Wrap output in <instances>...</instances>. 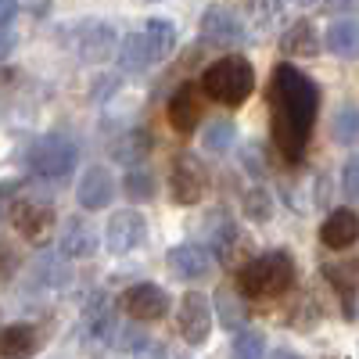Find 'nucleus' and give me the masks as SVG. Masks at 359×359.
Here are the masks:
<instances>
[{
	"label": "nucleus",
	"instance_id": "f257e3e1",
	"mask_svg": "<svg viewBox=\"0 0 359 359\" xmlns=\"http://www.w3.org/2000/svg\"><path fill=\"white\" fill-rule=\"evenodd\" d=\"M320 108V90L316 83L294 65H277L273 79H269V130H273V144L287 162H302L313 123Z\"/></svg>",
	"mask_w": 359,
	"mask_h": 359
},
{
	"label": "nucleus",
	"instance_id": "f03ea898",
	"mask_svg": "<svg viewBox=\"0 0 359 359\" xmlns=\"http://www.w3.org/2000/svg\"><path fill=\"white\" fill-rule=\"evenodd\" d=\"M294 280V259L291 252H262L252 255L241 269H237V287L245 298H273L287 291Z\"/></svg>",
	"mask_w": 359,
	"mask_h": 359
},
{
	"label": "nucleus",
	"instance_id": "7ed1b4c3",
	"mask_svg": "<svg viewBox=\"0 0 359 359\" xmlns=\"http://www.w3.org/2000/svg\"><path fill=\"white\" fill-rule=\"evenodd\" d=\"M201 90L216 104H226V108H237L252 97L255 90V72L245 57H219L216 65H208L205 76H201Z\"/></svg>",
	"mask_w": 359,
	"mask_h": 359
},
{
	"label": "nucleus",
	"instance_id": "20e7f679",
	"mask_svg": "<svg viewBox=\"0 0 359 359\" xmlns=\"http://www.w3.org/2000/svg\"><path fill=\"white\" fill-rule=\"evenodd\" d=\"M79 155H76V144L69 137H40L33 147H29V169L43 180H54V184H62V180L76 169Z\"/></svg>",
	"mask_w": 359,
	"mask_h": 359
},
{
	"label": "nucleus",
	"instance_id": "39448f33",
	"mask_svg": "<svg viewBox=\"0 0 359 359\" xmlns=\"http://www.w3.org/2000/svg\"><path fill=\"white\" fill-rule=\"evenodd\" d=\"M65 40L79 54V62H108V57L115 54V43H123V40L115 36V29L108 22H101V18H86V22L69 25V36Z\"/></svg>",
	"mask_w": 359,
	"mask_h": 359
},
{
	"label": "nucleus",
	"instance_id": "423d86ee",
	"mask_svg": "<svg viewBox=\"0 0 359 359\" xmlns=\"http://www.w3.org/2000/svg\"><path fill=\"white\" fill-rule=\"evenodd\" d=\"M201 40H208L212 47L230 50V47H245V43L252 40V33H248L245 18L237 15V11L216 4V8H208V11L201 15Z\"/></svg>",
	"mask_w": 359,
	"mask_h": 359
},
{
	"label": "nucleus",
	"instance_id": "0eeeda50",
	"mask_svg": "<svg viewBox=\"0 0 359 359\" xmlns=\"http://www.w3.org/2000/svg\"><path fill=\"white\" fill-rule=\"evenodd\" d=\"M147 241V219L137 212V208H118V212L108 216L104 226V245L111 255H130Z\"/></svg>",
	"mask_w": 359,
	"mask_h": 359
},
{
	"label": "nucleus",
	"instance_id": "6e6552de",
	"mask_svg": "<svg viewBox=\"0 0 359 359\" xmlns=\"http://www.w3.org/2000/svg\"><path fill=\"white\" fill-rule=\"evenodd\" d=\"M208 187V176H205V165L198 155L184 151L172 158V172H169V194L176 205H198L201 194Z\"/></svg>",
	"mask_w": 359,
	"mask_h": 359
},
{
	"label": "nucleus",
	"instance_id": "1a4fd4ad",
	"mask_svg": "<svg viewBox=\"0 0 359 359\" xmlns=\"http://www.w3.org/2000/svg\"><path fill=\"white\" fill-rule=\"evenodd\" d=\"M8 219L11 226L33 245H43L50 230H54V208L43 205V201H33V198H22V201H11L8 208Z\"/></svg>",
	"mask_w": 359,
	"mask_h": 359
},
{
	"label": "nucleus",
	"instance_id": "9d476101",
	"mask_svg": "<svg viewBox=\"0 0 359 359\" xmlns=\"http://www.w3.org/2000/svg\"><path fill=\"white\" fill-rule=\"evenodd\" d=\"M176 323H180L184 341H191V345L208 341V334H212V306H208V298L201 291H187L184 298H180Z\"/></svg>",
	"mask_w": 359,
	"mask_h": 359
},
{
	"label": "nucleus",
	"instance_id": "9b49d317",
	"mask_svg": "<svg viewBox=\"0 0 359 359\" xmlns=\"http://www.w3.org/2000/svg\"><path fill=\"white\" fill-rule=\"evenodd\" d=\"M201 83H184V86H176L172 90V97H169V104H165V111H169V126L176 130V133H194L198 126H201V90H198Z\"/></svg>",
	"mask_w": 359,
	"mask_h": 359
},
{
	"label": "nucleus",
	"instance_id": "f8f14e48",
	"mask_svg": "<svg viewBox=\"0 0 359 359\" xmlns=\"http://www.w3.org/2000/svg\"><path fill=\"white\" fill-rule=\"evenodd\" d=\"M165 262H169V273L180 280H205L212 273V252L205 245H176L169 248Z\"/></svg>",
	"mask_w": 359,
	"mask_h": 359
},
{
	"label": "nucleus",
	"instance_id": "ddd939ff",
	"mask_svg": "<svg viewBox=\"0 0 359 359\" xmlns=\"http://www.w3.org/2000/svg\"><path fill=\"white\" fill-rule=\"evenodd\" d=\"M123 306L133 320L140 323H151V320H162L169 313V294L158 287V284H133L123 298Z\"/></svg>",
	"mask_w": 359,
	"mask_h": 359
},
{
	"label": "nucleus",
	"instance_id": "4468645a",
	"mask_svg": "<svg viewBox=\"0 0 359 359\" xmlns=\"http://www.w3.org/2000/svg\"><path fill=\"white\" fill-rule=\"evenodd\" d=\"M320 241L331 252L352 248L359 241V216L352 212V208H334V212L323 219V226H320Z\"/></svg>",
	"mask_w": 359,
	"mask_h": 359
},
{
	"label": "nucleus",
	"instance_id": "2eb2a0df",
	"mask_svg": "<svg viewBox=\"0 0 359 359\" xmlns=\"http://www.w3.org/2000/svg\"><path fill=\"white\" fill-rule=\"evenodd\" d=\"M115 194V184H111V172L104 165H86V172L79 176L76 184V198L83 208H90V212H97V208H104Z\"/></svg>",
	"mask_w": 359,
	"mask_h": 359
},
{
	"label": "nucleus",
	"instance_id": "dca6fc26",
	"mask_svg": "<svg viewBox=\"0 0 359 359\" xmlns=\"http://www.w3.org/2000/svg\"><path fill=\"white\" fill-rule=\"evenodd\" d=\"M94 248H97L94 230H90L83 219H76V216L65 219V230H62V237H57V252H62L65 259H90Z\"/></svg>",
	"mask_w": 359,
	"mask_h": 359
},
{
	"label": "nucleus",
	"instance_id": "f3484780",
	"mask_svg": "<svg viewBox=\"0 0 359 359\" xmlns=\"http://www.w3.org/2000/svg\"><path fill=\"white\" fill-rule=\"evenodd\" d=\"M33 277H36V284L47 287V291H62V287L72 284V266H69L65 255L43 252V255L33 262Z\"/></svg>",
	"mask_w": 359,
	"mask_h": 359
},
{
	"label": "nucleus",
	"instance_id": "a211bd4d",
	"mask_svg": "<svg viewBox=\"0 0 359 359\" xmlns=\"http://www.w3.org/2000/svg\"><path fill=\"white\" fill-rule=\"evenodd\" d=\"M36 348H40V334L29 323H8L4 334H0L4 359H29V355H36Z\"/></svg>",
	"mask_w": 359,
	"mask_h": 359
},
{
	"label": "nucleus",
	"instance_id": "6ab92c4d",
	"mask_svg": "<svg viewBox=\"0 0 359 359\" xmlns=\"http://www.w3.org/2000/svg\"><path fill=\"white\" fill-rule=\"evenodd\" d=\"M158 62L151 43H147L144 33H130L123 36V43H118V65H123V72H144V69H151Z\"/></svg>",
	"mask_w": 359,
	"mask_h": 359
},
{
	"label": "nucleus",
	"instance_id": "aec40b11",
	"mask_svg": "<svg viewBox=\"0 0 359 359\" xmlns=\"http://www.w3.org/2000/svg\"><path fill=\"white\" fill-rule=\"evenodd\" d=\"M323 43L331 54L338 57H355L359 54V22L355 18H341V22H331L323 33Z\"/></svg>",
	"mask_w": 359,
	"mask_h": 359
},
{
	"label": "nucleus",
	"instance_id": "412c9836",
	"mask_svg": "<svg viewBox=\"0 0 359 359\" xmlns=\"http://www.w3.org/2000/svg\"><path fill=\"white\" fill-rule=\"evenodd\" d=\"M216 316L226 331H245V320H248V309H245V298L237 294L233 287H219L216 291Z\"/></svg>",
	"mask_w": 359,
	"mask_h": 359
},
{
	"label": "nucleus",
	"instance_id": "4be33fe9",
	"mask_svg": "<svg viewBox=\"0 0 359 359\" xmlns=\"http://www.w3.org/2000/svg\"><path fill=\"white\" fill-rule=\"evenodd\" d=\"M316 47H320V40H316V29L309 22H294L287 33L280 36V50L287 57H313Z\"/></svg>",
	"mask_w": 359,
	"mask_h": 359
},
{
	"label": "nucleus",
	"instance_id": "5701e85b",
	"mask_svg": "<svg viewBox=\"0 0 359 359\" xmlns=\"http://www.w3.org/2000/svg\"><path fill=\"white\" fill-rule=\"evenodd\" d=\"M151 151V137H147L144 130H130V133H123L115 140V147H111V155L118 158V162H126L130 169H137L140 162H144V155Z\"/></svg>",
	"mask_w": 359,
	"mask_h": 359
},
{
	"label": "nucleus",
	"instance_id": "b1692460",
	"mask_svg": "<svg viewBox=\"0 0 359 359\" xmlns=\"http://www.w3.org/2000/svg\"><path fill=\"white\" fill-rule=\"evenodd\" d=\"M331 140L341 147L359 144V108L355 104H341L331 118Z\"/></svg>",
	"mask_w": 359,
	"mask_h": 359
},
{
	"label": "nucleus",
	"instance_id": "393cba45",
	"mask_svg": "<svg viewBox=\"0 0 359 359\" xmlns=\"http://www.w3.org/2000/svg\"><path fill=\"white\" fill-rule=\"evenodd\" d=\"M144 36H147V43H151L155 57L162 62V57H169V54H172V47H176V25H172L169 18H147Z\"/></svg>",
	"mask_w": 359,
	"mask_h": 359
},
{
	"label": "nucleus",
	"instance_id": "a878e982",
	"mask_svg": "<svg viewBox=\"0 0 359 359\" xmlns=\"http://www.w3.org/2000/svg\"><path fill=\"white\" fill-rule=\"evenodd\" d=\"M245 216L252 223H266L269 216H273V198H269V191L262 184H255V187L245 191Z\"/></svg>",
	"mask_w": 359,
	"mask_h": 359
},
{
	"label": "nucleus",
	"instance_id": "bb28decb",
	"mask_svg": "<svg viewBox=\"0 0 359 359\" xmlns=\"http://www.w3.org/2000/svg\"><path fill=\"white\" fill-rule=\"evenodd\" d=\"M155 191H158V180H155V172H151V169L137 165V169H130V172H126V194H130L133 201H147V198H155Z\"/></svg>",
	"mask_w": 359,
	"mask_h": 359
},
{
	"label": "nucleus",
	"instance_id": "cd10ccee",
	"mask_svg": "<svg viewBox=\"0 0 359 359\" xmlns=\"http://www.w3.org/2000/svg\"><path fill=\"white\" fill-rule=\"evenodd\" d=\"M233 140H237V126L230 123V118H219V123L205 126V147H208V151L223 155V151L233 147Z\"/></svg>",
	"mask_w": 359,
	"mask_h": 359
},
{
	"label": "nucleus",
	"instance_id": "c85d7f7f",
	"mask_svg": "<svg viewBox=\"0 0 359 359\" xmlns=\"http://www.w3.org/2000/svg\"><path fill=\"white\" fill-rule=\"evenodd\" d=\"M266 355V338L262 331H241L233 338V348H230V359H262Z\"/></svg>",
	"mask_w": 359,
	"mask_h": 359
},
{
	"label": "nucleus",
	"instance_id": "c756f323",
	"mask_svg": "<svg viewBox=\"0 0 359 359\" xmlns=\"http://www.w3.org/2000/svg\"><path fill=\"white\" fill-rule=\"evenodd\" d=\"M341 187L348 201H359V158H348L341 169Z\"/></svg>",
	"mask_w": 359,
	"mask_h": 359
},
{
	"label": "nucleus",
	"instance_id": "7c9ffc66",
	"mask_svg": "<svg viewBox=\"0 0 359 359\" xmlns=\"http://www.w3.org/2000/svg\"><path fill=\"white\" fill-rule=\"evenodd\" d=\"M137 359H165V348H162L158 341H144V345L137 348Z\"/></svg>",
	"mask_w": 359,
	"mask_h": 359
},
{
	"label": "nucleus",
	"instance_id": "2f4dec72",
	"mask_svg": "<svg viewBox=\"0 0 359 359\" xmlns=\"http://www.w3.org/2000/svg\"><path fill=\"white\" fill-rule=\"evenodd\" d=\"M269 359H302V355H298V352H291V348H277V352L269 355Z\"/></svg>",
	"mask_w": 359,
	"mask_h": 359
}]
</instances>
